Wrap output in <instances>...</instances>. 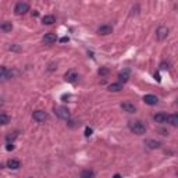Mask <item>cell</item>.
<instances>
[{
  "instance_id": "4dcf8cb0",
  "label": "cell",
  "mask_w": 178,
  "mask_h": 178,
  "mask_svg": "<svg viewBox=\"0 0 178 178\" xmlns=\"http://www.w3.org/2000/svg\"><path fill=\"white\" fill-rule=\"evenodd\" d=\"M3 106V99H2V96H0V107Z\"/></svg>"
},
{
  "instance_id": "f546056e",
  "label": "cell",
  "mask_w": 178,
  "mask_h": 178,
  "mask_svg": "<svg viewBox=\"0 0 178 178\" xmlns=\"http://www.w3.org/2000/svg\"><path fill=\"white\" fill-rule=\"evenodd\" d=\"M113 178H121V175H120V174H114Z\"/></svg>"
},
{
  "instance_id": "7402d4cb",
  "label": "cell",
  "mask_w": 178,
  "mask_h": 178,
  "mask_svg": "<svg viewBox=\"0 0 178 178\" xmlns=\"http://www.w3.org/2000/svg\"><path fill=\"white\" fill-rule=\"evenodd\" d=\"M99 74L100 75H107V74H109V70H107L106 67H103V68L99 70Z\"/></svg>"
},
{
  "instance_id": "484cf974",
  "label": "cell",
  "mask_w": 178,
  "mask_h": 178,
  "mask_svg": "<svg viewBox=\"0 0 178 178\" xmlns=\"http://www.w3.org/2000/svg\"><path fill=\"white\" fill-rule=\"evenodd\" d=\"M70 39H68V36H64V38H61L60 39V42H61V43H65V42H68Z\"/></svg>"
},
{
  "instance_id": "2e32d148",
  "label": "cell",
  "mask_w": 178,
  "mask_h": 178,
  "mask_svg": "<svg viewBox=\"0 0 178 178\" xmlns=\"http://www.w3.org/2000/svg\"><path fill=\"white\" fill-rule=\"evenodd\" d=\"M167 123L170 124V125H173V127H177L178 125V116L177 114H170V116H167Z\"/></svg>"
},
{
  "instance_id": "6da1fadb",
  "label": "cell",
  "mask_w": 178,
  "mask_h": 178,
  "mask_svg": "<svg viewBox=\"0 0 178 178\" xmlns=\"http://www.w3.org/2000/svg\"><path fill=\"white\" fill-rule=\"evenodd\" d=\"M128 127L130 130L132 131L134 134H137V135H143L146 132V127H145V124L142 121L137 120V121H130L128 123Z\"/></svg>"
},
{
  "instance_id": "8992f818",
  "label": "cell",
  "mask_w": 178,
  "mask_h": 178,
  "mask_svg": "<svg viewBox=\"0 0 178 178\" xmlns=\"http://www.w3.org/2000/svg\"><path fill=\"white\" fill-rule=\"evenodd\" d=\"M32 117H34L35 121L42 123V121H44L46 118H48V114H46V111H43V110H36V111H34Z\"/></svg>"
},
{
  "instance_id": "277c9868",
  "label": "cell",
  "mask_w": 178,
  "mask_h": 178,
  "mask_svg": "<svg viewBox=\"0 0 178 178\" xmlns=\"http://www.w3.org/2000/svg\"><path fill=\"white\" fill-rule=\"evenodd\" d=\"M168 34H170V29L167 27H164V25H161V27L157 28V31H156V38L159 41H164V39H167Z\"/></svg>"
},
{
  "instance_id": "ba28073f",
  "label": "cell",
  "mask_w": 178,
  "mask_h": 178,
  "mask_svg": "<svg viewBox=\"0 0 178 178\" xmlns=\"http://www.w3.org/2000/svg\"><path fill=\"white\" fill-rule=\"evenodd\" d=\"M56 41H57V36H56L54 32H48V34H44V36H43L44 44H51V43H54Z\"/></svg>"
},
{
  "instance_id": "e0dca14e",
  "label": "cell",
  "mask_w": 178,
  "mask_h": 178,
  "mask_svg": "<svg viewBox=\"0 0 178 178\" xmlns=\"http://www.w3.org/2000/svg\"><path fill=\"white\" fill-rule=\"evenodd\" d=\"M0 29L4 31V32H11V29H13V24H11L10 21H4V22L0 24Z\"/></svg>"
},
{
  "instance_id": "d4e9b609",
  "label": "cell",
  "mask_w": 178,
  "mask_h": 178,
  "mask_svg": "<svg viewBox=\"0 0 178 178\" xmlns=\"http://www.w3.org/2000/svg\"><path fill=\"white\" fill-rule=\"evenodd\" d=\"M160 68H161V70H167V68H168V65L166 64V63H161V64H160Z\"/></svg>"
},
{
  "instance_id": "5b68a950",
  "label": "cell",
  "mask_w": 178,
  "mask_h": 178,
  "mask_svg": "<svg viewBox=\"0 0 178 178\" xmlns=\"http://www.w3.org/2000/svg\"><path fill=\"white\" fill-rule=\"evenodd\" d=\"M64 78H65V81H67V82L74 84V82H77V81H78L79 75H78V72H75L74 70H70V71L65 72Z\"/></svg>"
},
{
  "instance_id": "7a4b0ae2",
  "label": "cell",
  "mask_w": 178,
  "mask_h": 178,
  "mask_svg": "<svg viewBox=\"0 0 178 178\" xmlns=\"http://www.w3.org/2000/svg\"><path fill=\"white\" fill-rule=\"evenodd\" d=\"M54 114L58 117V118H61V120H70V110L64 106H58L54 109Z\"/></svg>"
},
{
  "instance_id": "ffe728a7",
  "label": "cell",
  "mask_w": 178,
  "mask_h": 178,
  "mask_svg": "<svg viewBox=\"0 0 178 178\" xmlns=\"http://www.w3.org/2000/svg\"><path fill=\"white\" fill-rule=\"evenodd\" d=\"M81 178H95V173L93 170H82L81 171Z\"/></svg>"
},
{
  "instance_id": "52a82bcc",
  "label": "cell",
  "mask_w": 178,
  "mask_h": 178,
  "mask_svg": "<svg viewBox=\"0 0 178 178\" xmlns=\"http://www.w3.org/2000/svg\"><path fill=\"white\" fill-rule=\"evenodd\" d=\"M113 32V27L109 24H103L99 27V29H97V34L99 35H103V36H106V35H110Z\"/></svg>"
},
{
  "instance_id": "30bf717a",
  "label": "cell",
  "mask_w": 178,
  "mask_h": 178,
  "mask_svg": "<svg viewBox=\"0 0 178 178\" xmlns=\"http://www.w3.org/2000/svg\"><path fill=\"white\" fill-rule=\"evenodd\" d=\"M143 102L146 104H149V106H154V104H157L159 99H157V96H154V95H145Z\"/></svg>"
},
{
  "instance_id": "44dd1931",
  "label": "cell",
  "mask_w": 178,
  "mask_h": 178,
  "mask_svg": "<svg viewBox=\"0 0 178 178\" xmlns=\"http://www.w3.org/2000/svg\"><path fill=\"white\" fill-rule=\"evenodd\" d=\"M8 123H10V116H7L4 113L0 114V125H7Z\"/></svg>"
},
{
  "instance_id": "9c48e42d",
  "label": "cell",
  "mask_w": 178,
  "mask_h": 178,
  "mask_svg": "<svg viewBox=\"0 0 178 178\" xmlns=\"http://www.w3.org/2000/svg\"><path fill=\"white\" fill-rule=\"evenodd\" d=\"M121 109H123L124 111H127V113H135V111H137V106H135L134 103H131V102L121 103Z\"/></svg>"
},
{
  "instance_id": "7c38bea8",
  "label": "cell",
  "mask_w": 178,
  "mask_h": 178,
  "mask_svg": "<svg viewBox=\"0 0 178 178\" xmlns=\"http://www.w3.org/2000/svg\"><path fill=\"white\" fill-rule=\"evenodd\" d=\"M145 145H146V147H149V149H159V147L161 146V142L154 140V139H146L145 140Z\"/></svg>"
},
{
  "instance_id": "4316f807",
  "label": "cell",
  "mask_w": 178,
  "mask_h": 178,
  "mask_svg": "<svg viewBox=\"0 0 178 178\" xmlns=\"http://www.w3.org/2000/svg\"><path fill=\"white\" fill-rule=\"evenodd\" d=\"M6 147H7V150H13V149H14V145L13 143H8Z\"/></svg>"
},
{
  "instance_id": "3957f363",
  "label": "cell",
  "mask_w": 178,
  "mask_h": 178,
  "mask_svg": "<svg viewBox=\"0 0 178 178\" xmlns=\"http://www.w3.org/2000/svg\"><path fill=\"white\" fill-rule=\"evenodd\" d=\"M14 11H15L17 15H22V14H25L27 11H29V4L25 3V2H20V3L15 4Z\"/></svg>"
},
{
  "instance_id": "9a60e30c",
  "label": "cell",
  "mask_w": 178,
  "mask_h": 178,
  "mask_svg": "<svg viewBox=\"0 0 178 178\" xmlns=\"http://www.w3.org/2000/svg\"><path fill=\"white\" fill-rule=\"evenodd\" d=\"M7 166H8V168H11V170H18V168L21 167V163L17 159H10V160L7 161Z\"/></svg>"
},
{
  "instance_id": "cb8c5ba5",
  "label": "cell",
  "mask_w": 178,
  "mask_h": 178,
  "mask_svg": "<svg viewBox=\"0 0 178 178\" xmlns=\"http://www.w3.org/2000/svg\"><path fill=\"white\" fill-rule=\"evenodd\" d=\"M92 132H93L92 128H89V127L85 128V137H91V135H92Z\"/></svg>"
},
{
  "instance_id": "603a6c76",
  "label": "cell",
  "mask_w": 178,
  "mask_h": 178,
  "mask_svg": "<svg viewBox=\"0 0 178 178\" xmlns=\"http://www.w3.org/2000/svg\"><path fill=\"white\" fill-rule=\"evenodd\" d=\"M18 134L17 132H13V135H7V142H10V140H14V138H17Z\"/></svg>"
},
{
  "instance_id": "d6986e66",
  "label": "cell",
  "mask_w": 178,
  "mask_h": 178,
  "mask_svg": "<svg viewBox=\"0 0 178 178\" xmlns=\"http://www.w3.org/2000/svg\"><path fill=\"white\" fill-rule=\"evenodd\" d=\"M121 89H123V84H120V82L111 84V85L109 86V91H110V92H120Z\"/></svg>"
},
{
  "instance_id": "5bb4252c",
  "label": "cell",
  "mask_w": 178,
  "mask_h": 178,
  "mask_svg": "<svg viewBox=\"0 0 178 178\" xmlns=\"http://www.w3.org/2000/svg\"><path fill=\"white\" fill-rule=\"evenodd\" d=\"M130 75H131V72L130 70H124V71H121L120 74H118V79H120V84L121 82H127L128 79H130Z\"/></svg>"
},
{
  "instance_id": "8fae6325",
  "label": "cell",
  "mask_w": 178,
  "mask_h": 178,
  "mask_svg": "<svg viewBox=\"0 0 178 178\" xmlns=\"http://www.w3.org/2000/svg\"><path fill=\"white\" fill-rule=\"evenodd\" d=\"M11 77V72L6 67H0V82H4Z\"/></svg>"
},
{
  "instance_id": "83f0119b",
  "label": "cell",
  "mask_w": 178,
  "mask_h": 178,
  "mask_svg": "<svg viewBox=\"0 0 178 178\" xmlns=\"http://www.w3.org/2000/svg\"><path fill=\"white\" fill-rule=\"evenodd\" d=\"M10 50H20V48H18V46H10Z\"/></svg>"
},
{
  "instance_id": "ac0fdd59",
  "label": "cell",
  "mask_w": 178,
  "mask_h": 178,
  "mask_svg": "<svg viewBox=\"0 0 178 178\" xmlns=\"http://www.w3.org/2000/svg\"><path fill=\"white\" fill-rule=\"evenodd\" d=\"M42 22H43L44 25H51L56 22V18H54V15H44V17L42 18Z\"/></svg>"
},
{
  "instance_id": "f1b7e54d",
  "label": "cell",
  "mask_w": 178,
  "mask_h": 178,
  "mask_svg": "<svg viewBox=\"0 0 178 178\" xmlns=\"http://www.w3.org/2000/svg\"><path fill=\"white\" fill-rule=\"evenodd\" d=\"M32 15H34V17H38L39 13H38V11H32Z\"/></svg>"
},
{
  "instance_id": "4fadbf2b",
  "label": "cell",
  "mask_w": 178,
  "mask_h": 178,
  "mask_svg": "<svg viewBox=\"0 0 178 178\" xmlns=\"http://www.w3.org/2000/svg\"><path fill=\"white\" fill-rule=\"evenodd\" d=\"M153 120L156 121V123H159V124H164V123H167V114H166V113H157V114H154V116H153Z\"/></svg>"
}]
</instances>
